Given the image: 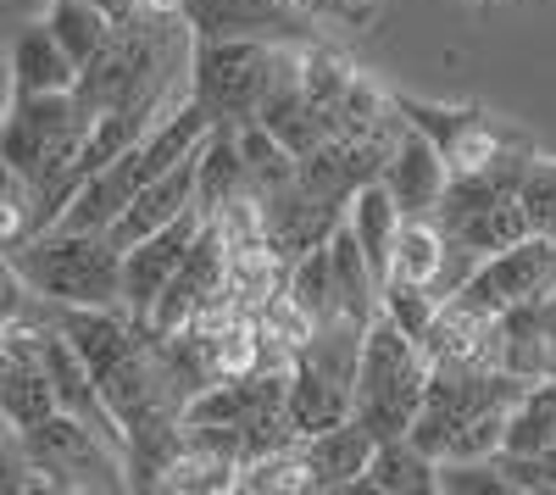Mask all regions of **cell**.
Masks as SVG:
<instances>
[{"instance_id": "24", "label": "cell", "mask_w": 556, "mask_h": 495, "mask_svg": "<svg viewBox=\"0 0 556 495\" xmlns=\"http://www.w3.org/2000/svg\"><path fill=\"white\" fill-rule=\"evenodd\" d=\"M523 212L540 234H556V162L551 156H529L523 167Z\"/></svg>"}, {"instance_id": "8", "label": "cell", "mask_w": 556, "mask_h": 495, "mask_svg": "<svg viewBox=\"0 0 556 495\" xmlns=\"http://www.w3.org/2000/svg\"><path fill=\"white\" fill-rule=\"evenodd\" d=\"M201 229H206V212L195 206V212H184L178 223H167V229H156V234H146L139 245L123 251V306H128L134 323L151 318L156 295H162L167 279L178 274V262L190 256V245H195Z\"/></svg>"}, {"instance_id": "1", "label": "cell", "mask_w": 556, "mask_h": 495, "mask_svg": "<svg viewBox=\"0 0 556 495\" xmlns=\"http://www.w3.org/2000/svg\"><path fill=\"white\" fill-rule=\"evenodd\" d=\"M7 267L56 306H123V245L96 229H39L7 245ZM128 312V306H123Z\"/></svg>"}, {"instance_id": "20", "label": "cell", "mask_w": 556, "mask_h": 495, "mask_svg": "<svg viewBox=\"0 0 556 495\" xmlns=\"http://www.w3.org/2000/svg\"><path fill=\"white\" fill-rule=\"evenodd\" d=\"M235 490L240 495H306V490H317L301 440L295 445H278V452H267V457H251L240 468V484Z\"/></svg>"}, {"instance_id": "4", "label": "cell", "mask_w": 556, "mask_h": 495, "mask_svg": "<svg viewBox=\"0 0 556 495\" xmlns=\"http://www.w3.org/2000/svg\"><path fill=\"white\" fill-rule=\"evenodd\" d=\"M285 39H195L190 51V84L195 106L212 112V123H256L262 96L273 84V62Z\"/></svg>"}, {"instance_id": "16", "label": "cell", "mask_w": 556, "mask_h": 495, "mask_svg": "<svg viewBox=\"0 0 556 495\" xmlns=\"http://www.w3.org/2000/svg\"><path fill=\"white\" fill-rule=\"evenodd\" d=\"M345 223H351L356 245L367 251V262H374V274L390 284V256H395V240H401V223H406V212H401V201L390 195L384 178H374V185H362V190L351 195Z\"/></svg>"}, {"instance_id": "19", "label": "cell", "mask_w": 556, "mask_h": 495, "mask_svg": "<svg viewBox=\"0 0 556 495\" xmlns=\"http://www.w3.org/2000/svg\"><path fill=\"white\" fill-rule=\"evenodd\" d=\"M45 23H51V34L67 45V56L78 67L96 62L112 45V34H117V23L96 7V0H51V7H45Z\"/></svg>"}, {"instance_id": "25", "label": "cell", "mask_w": 556, "mask_h": 495, "mask_svg": "<svg viewBox=\"0 0 556 495\" xmlns=\"http://www.w3.org/2000/svg\"><path fill=\"white\" fill-rule=\"evenodd\" d=\"M96 7H101L112 23H128V17H134V0H96Z\"/></svg>"}, {"instance_id": "3", "label": "cell", "mask_w": 556, "mask_h": 495, "mask_svg": "<svg viewBox=\"0 0 556 495\" xmlns=\"http://www.w3.org/2000/svg\"><path fill=\"white\" fill-rule=\"evenodd\" d=\"M23 440L34 490H134L123 445H112L96 423L73 412H51L34 429H12Z\"/></svg>"}, {"instance_id": "15", "label": "cell", "mask_w": 556, "mask_h": 495, "mask_svg": "<svg viewBox=\"0 0 556 495\" xmlns=\"http://www.w3.org/2000/svg\"><path fill=\"white\" fill-rule=\"evenodd\" d=\"M251 190V173H245V145H240V128L235 123H217L206 134V145L195 156V206L206 217H217L235 195Z\"/></svg>"}, {"instance_id": "23", "label": "cell", "mask_w": 556, "mask_h": 495, "mask_svg": "<svg viewBox=\"0 0 556 495\" xmlns=\"http://www.w3.org/2000/svg\"><path fill=\"white\" fill-rule=\"evenodd\" d=\"M501 479L513 495H551L556 490V445L545 452H501Z\"/></svg>"}, {"instance_id": "7", "label": "cell", "mask_w": 556, "mask_h": 495, "mask_svg": "<svg viewBox=\"0 0 556 495\" xmlns=\"http://www.w3.org/2000/svg\"><path fill=\"white\" fill-rule=\"evenodd\" d=\"M395 106L445 151L451 178L456 173H479V167L501 162L506 151H518L513 134H501V123L490 112H479V106H440V101H417V96H395Z\"/></svg>"}, {"instance_id": "6", "label": "cell", "mask_w": 556, "mask_h": 495, "mask_svg": "<svg viewBox=\"0 0 556 495\" xmlns=\"http://www.w3.org/2000/svg\"><path fill=\"white\" fill-rule=\"evenodd\" d=\"M456 295H468L479 312H490V318L518 312V306H534V301H551L556 295V234L534 229L518 245L484 256L473 267V279L462 284Z\"/></svg>"}, {"instance_id": "18", "label": "cell", "mask_w": 556, "mask_h": 495, "mask_svg": "<svg viewBox=\"0 0 556 495\" xmlns=\"http://www.w3.org/2000/svg\"><path fill=\"white\" fill-rule=\"evenodd\" d=\"M285 295L295 301V312H301L312 329H323V323H334V318H340V290H334V256H329V240L312 245V251H301V256L290 262Z\"/></svg>"}, {"instance_id": "9", "label": "cell", "mask_w": 556, "mask_h": 495, "mask_svg": "<svg viewBox=\"0 0 556 495\" xmlns=\"http://www.w3.org/2000/svg\"><path fill=\"white\" fill-rule=\"evenodd\" d=\"M384 185H390V195L401 201L406 217H434L440 201H445V190H451V162H445V151H440L406 112H401V128H395V140H390Z\"/></svg>"}, {"instance_id": "5", "label": "cell", "mask_w": 556, "mask_h": 495, "mask_svg": "<svg viewBox=\"0 0 556 495\" xmlns=\"http://www.w3.org/2000/svg\"><path fill=\"white\" fill-rule=\"evenodd\" d=\"M223 306H228V234L206 217V229L195 234L190 256L178 262V274L167 279V290L156 295L151 318L139 323V329H151V334H184V329L206 323L212 312H223Z\"/></svg>"}, {"instance_id": "14", "label": "cell", "mask_w": 556, "mask_h": 495, "mask_svg": "<svg viewBox=\"0 0 556 495\" xmlns=\"http://www.w3.org/2000/svg\"><path fill=\"white\" fill-rule=\"evenodd\" d=\"M84 67L67 56V45L51 34V23H28L12 39V96H56V89H78Z\"/></svg>"}, {"instance_id": "17", "label": "cell", "mask_w": 556, "mask_h": 495, "mask_svg": "<svg viewBox=\"0 0 556 495\" xmlns=\"http://www.w3.org/2000/svg\"><path fill=\"white\" fill-rule=\"evenodd\" d=\"M362 490H379V495H434L440 490V457H429L412 434H390V440H379L374 468H367Z\"/></svg>"}, {"instance_id": "13", "label": "cell", "mask_w": 556, "mask_h": 495, "mask_svg": "<svg viewBox=\"0 0 556 495\" xmlns=\"http://www.w3.org/2000/svg\"><path fill=\"white\" fill-rule=\"evenodd\" d=\"M195 156H201V151H195ZM195 156L178 162V167L162 173V178H151V185L128 201V212L112 223V240H117L123 251L139 245L146 234H156V229H167V223H178L184 212H195Z\"/></svg>"}, {"instance_id": "2", "label": "cell", "mask_w": 556, "mask_h": 495, "mask_svg": "<svg viewBox=\"0 0 556 495\" xmlns=\"http://www.w3.org/2000/svg\"><path fill=\"white\" fill-rule=\"evenodd\" d=\"M429 379H434L429 351L379 306V318L367 323V340H362V363H356V418L379 440L412 434Z\"/></svg>"}, {"instance_id": "10", "label": "cell", "mask_w": 556, "mask_h": 495, "mask_svg": "<svg viewBox=\"0 0 556 495\" xmlns=\"http://www.w3.org/2000/svg\"><path fill=\"white\" fill-rule=\"evenodd\" d=\"M195 39H301L312 17L295 0H184Z\"/></svg>"}, {"instance_id": "12", "label": "cell", "mask_w": 556, "mask_h": 495, "mask_svg": "<svg viewBox=\"0 0 556 495\" xmlns=\"http://www.w3.org/2000/svg\"><path fill=\"white\" fill-rule=\"evenodd\" d=\"M301 452L312 462V484L317 490H362L367 468H374V452H379V434L367 429L362 418H345L323 434H306Z\"/></svg>"}, {"instance_id": "11", "label": "cell", "mask_w": 556, "mask_h": 495, "mask_svg": "<svg viewBox=\"0 0 556 495\" xmlns=\"http://www.w3.org/2000/svg\"><path fill=\"white\" fill-rule=\"evenodd\" d=\"M356 418V379L334 373V368H323L317 356H295V368H290V423L295 434H323V429H334Z\"/></svg>"}, {"instance_id": "22", "label": "cell", "mask_w": 556, "mask_h": 495, "mask_svg": "<svg viewBox=\"0 0 556 495\" xmlns=\"http://www.w3.org/2000/svg\"><path fill=\"white\" fill-rule=\"evenodd\" d=\"M440 301H445V295L417 290V284H384V312H390V318H395L417 345L429 340V329H434V318H440Z\"/></svg>"}, {"instance_id": "21", "label": "cell", "mask_w": 556, "mask_h": 495, "mask_svg": "<svg viewBox=\"0 0 556 495\" xmlns=\"http://www.w3.org/2000/svg\"><path fill=\"white\" fill-rule=\"evenodd\" d=\"M545 445H556V379L529 384L506 423V452H545Z\"/></svg>"}]
</instances>
